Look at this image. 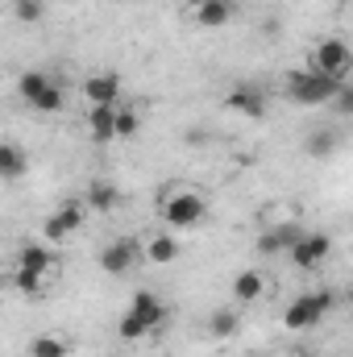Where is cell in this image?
Here are the masks:
<instances>
[{
  "mask_svg": "<svg viewBox=\"0 0 353 357\" xmlns=\"http://www.w3.org/2000/svg\"><path fill=\"white\" fill-rule=\"evenodd\" d=\"M117 333H121V341H142V337L150 333V324H146V320H137L133 312H125V316H121V324H117Z\"/></svg>",
  "mask_w": 353,
  "mask_h": 357,
  "instance_id": "24",
  "label": "cell"
},
{
  "mask_svg": "<svg viewBox=\"0 0 353 357\" xmlns=\"http://www.w3.org/2000/svg\"><path fill=\"white\" fill-rule=\"evenodd\" d=\"M13 4H21V0H13Z\"/></svg>",
  "mask_w": 353,
  "mask_h": 357,
  "instance_id": "30",
  "label": "cell"
},
{
  "mask_svg": "<svg viewBox=\"0 0 353 357\" xmlns=\"http://www.w3.org/2000/svg\"><path fill=\"white\" fill-rule=\"evenodd\" d=\"M117 104H91L88 108V133L96 146H108V142H117Z\"/></svg>",
  "mask_w": 353,
  "mask_h": 357,
  "instance_id": "8",
  "label": "cell"
},
{
  "mask_svg": "<svg viewBox=\"0 0 353 357\" xmlns=\"http://www.w3.org/2000/svg\"><path fill=\"white\" fill-rule=\"evenodd\" d=\"M337 116H353V84H341V91L333 96V104H329Z\"/></svg>",
  "mask_w": 353,
  "mask_h": 357,
  "instance_id": "26",
  "label": "cell"
},
{
  "mask_svg": "<svg viewBox=\"0 0 353 357\" xmlns=\"http://www.w3.org/2000/svg\"><path fill=\"white\" fill-rule=\"evenodd\" d=\"M312 67H316L320 75L345 84L350 71H353V50L341 42V38H324V42H316V50H312Z\"/></svg>",
  "mask_w": 353,
  "mask_h": 357,
  "instance_id": "3",
  "label": "cell"
},
{
  "mask_svg": "<svg viewBox=\"0 0 353 357\" xmlns=\"http://www.w3.org/2000/svg\"><path fill=\"white\" fill-rule=\"evenodd\" d=\"M84 216H88V199H67V204H59V208H54V216L46 220L42 237H46L50 245H59V241H67V237L84 225Z\"/></svg>",
  "mask_w": 353,
  "mask_h": 357,
  "instance_id": "5",
  "label": "cell"
},
{
  "mask_svg": "<svg viewBox=\"0 0 353 357\" xmlns=\"http://www.w3.org/2000/svg\"><path fill=\"white\" fill-rule=\"evenodd\" d=\"M329 254H333V241H329L324 233H303V237L291 245V262L299 270H316Z\"/></svg>",
  "mask_w": 353,
  "mask_h": 357,
  "instance_id": "7",
  "label": "cell"
},
{
  "mask_svg": "<svg viewBox=\"0 0 353 357\" xmlns=\"http://www.w3.org/2000/svg\"><path fill=\"white\" fill-rule=\"evenodd\" d=\"M21 175H25V154H21V146L4 142L0 146V178H21Z\"/></svg>",
  "mask_w": 353,
  "mask_h": 357,
  "instance_id": "18",
  "label": "cell"
},
{
  "mask_svg": "<svg viewBox=\"0 0 353 357\" xmlns=\"http://www.w3.org/2000/svg\"><path fill=\"white\" fill-rule=\"evenodd\" d=\"M8 282H13V287H17L21 295H38L46 278H42V274H33V270H25V266H17V270H13V278H8Z\"/></svg>",
  "mask_w": 353,
  "mask_h": 357,
  "instance_id": "22",
  "label": "cell"
},
{
  "mask_svg": "<svg viewBox=\"0 0 353 357\" xmlns=\"http://www.w3.org/2000/svg\"><path fill=\"white\" fill-rule=\"evenodd\" d=\"M29 357H71V341H67V337H54V333H46V337H33Z\"/></svg>",
  "mask_w": 353,
  "mask_h": 357,
  "instance_id": "17",
  "label": "cell"
},
{
  "mask_svg": "<svg viewBox=\"0 0 353 357\" xmlns=\"http://www.w3.org/2000/svg\"><path fill=\"white\" fill-rule=\"evenodd\" d=\"M17 266L33 270V274H42V278H54V274H59V258L50 254V245H42V241H29V245H21V254H17Z\"/></svg>",
  "mask_w": 353,
  "mask_h": 357,
  "instance_id": "9",
  "label": "cell"
},
{
  "mask_svg": "<svg viewBox=\"0 0 353 357\" xmlns=\"http://www.w3.org/2000/svg\"><path fill=\"white\" fill-rule=\"evenodd\" d=\"M191 17L200 25H208V29L229 25L233 21V0H200V4H191Z\"/></svg>",
  "mask_w": 353,
  "mask_h": 357,
  "instance_id": "13",
  "label": "cell"
},
{
  "mask_svg": "<svg viewBox=\"0 0 353 357\" xmlns=\"http://www.w3.org/2000/svg\"><path fill=\"white\" fill-rule=\"evenodd\" d=\"M137 129H142V116H137L133 108H121V112H117V142L137 137Z\"/></svg>",
  "mask_w": 353,
  "mask_h": 357,
  "instance_id": "23",
  "label": "cell"
},
{
  "mask_svg": "<svg viewBox=\"0 0 353 357\" xmlns=\"http://www.w3.org/2000/svg\"><path fill=\"white\" fill-rule=\"evenodd\" d=\"M129 312H133L137 320H146V324H150V333H158V328L167 324V303H163L154 291H137V295L129 299Z\"/></svg>",
  "mask_w": 353,
  "mask_h": 357,
  "instance_id": "10",
  "label": "cell"
},
{
  "mask_svg": "<svg viewBox=\"0 0 353 357\" xmlns=\"http://www.w3.org/2000/svg\"><path fill=\"white\" fill-rule=\"evenodd\" d=\"M225 108H229V112H237V116L258 121V116H266V96L258 88H233L229 96H225Z\"/></svg>",
  "mask_w": 353,
  "mask_h": 357,
  "instance_id": "11",
  "label": "cell"
},
{
  "mask_svg": "<svg viewBox=\"0 0 353 357\" xmlns=\"http://www.w3.org/2000/svg\"><path fill=\"white\" fill-rule=\"evenodd\" d=\"M337 91H341V79H329V75H320L316 67L287 75V96H291L295 104H333Z\"/></svg>",
  "mask_w": 353,
  "mask_h": 357,
  "instance_id": "1",
  "label": "cell"
},
{
  "mask_svg": "<svg viewBox=\"0 0 353 357\" xmlns=\"http://www.w3.org/2000/svg\"><path fill=\"white\" fill-rule=\"evenodd\" d=\"M350 21H353V8H350Z\"/></svg>",
  "mask_w": 353,
  "mask_h": 357,
  "instance_id": "29",
  "label": "cell"
},
{
  "mask_svg": "<svg viewBox=\"0 0 353 357\" xmlns=\"http://www.w3.org/2000/svg\"><path fill=\"white\" fill-rule=\"evenodd\" d=\"M84 199H88L91 212H117V204H121V191H117L108 178H96V183L88 187V195H84Z\"/></svg>",
  "mask_w": 353,
  "mask_h": 357,
  "instance_id": "15",
  "label": "cell"
},
{
  "mask_svg": "<svg viewBox=\"0 0 353 357\" xmlns=\"http://www.w3.org/2000/svg\"><path fill=\"white\" fill-rule=\"evenodd\" d=\"M204 212H208V204H204V195H195V191H171V195L163 199V220H167L171 229H191V225H200Z\"/></svg>",
  "mask_w": 353,
  "mask_h": 357,
  "instance_id": "4",
  "label": "cell"
},
{
  "mask_svg": "<svg viewBox=\"0 0 353 357\" xmlns=\"http://www.w3.org/2000/svg\"><path fill=\"white\" fill-rule=\"evenodd\" d=\"M137 258H142V245L133 237H117V241H108L100 250V270L104 274H129L137 266Z\"/></svg>",
  "mask_w": 353,
  "mask_h": 357,
  "instance_id": "6",
  "label": "cell"
},
{
  "mask_svg": "<svg viewBox=\"0 0 353 357\" xmlns=\"http://www.w3.org/2000/svg\"><path fill=\"white\" fill-rule=\"evenodd\" d=\"M50 84H54L50 75H42V71H25V75H21V96H25V100L33 104V100H38L42 91L50 88Z\"/></svg>",
  "mask_w": 353,
  "mask_h": 357,
  "instance_id": "21",
  "label": "cell"
},
{
  "mask_svg": "<svg viewBox=\"0 0 353 357\" xmlns=\"http://www.w3.org/2000/svg\"><path fill=\"white\" fill-rule=\"evenodd\" d=\"M266 295V274L262 270H241L237 278H233V299L237 303H258Z\"/></svg>",
  "mask_w": 353,
  "mask_h": 357,
  "instance_id": "14",
  "label": "cell"
},
{
  "mask_svg": "<svg viewBox=\"0 0 353 357\" xmlns=\"http://www.w3.org/2000/svg\"><path fill=\"white\" fill-rule=\"evenodd\" d=\"M59 108H63V91H59V84H50V88L33 100V112H59Z\"/></svg>",
  "mask_w": 353,
  "mask_h": 357,
  "instance_id": "25",
  "label": "cell"
},
{
  "mask_svg": "<svg viewBox=\"0 0 353 357\" xmlns=\"http://www.w3.org/2000/svg\"><path fill=\"white\" fill-rule=\"evenodd\" d=\"M13 8H17V17H21V21H38V17L46 13V4H42V0H21V4H13Z\"/></svg>",
  "mask_w": 353,
  "mask_h": 357,
  "instance_id": "27",
  "label": "cell"
},
{
  "mask_svg": "<svg viewBox=\"0 0 353 357\" xmlns=\"http://www.w3.org/2000/svg\"><path fill=\"white\" fill-rule=\"evenodd\" d=\"M146 258L154 262V266H167V262H175L179 258V241L171 233H158V237H150L146 241Z\"/></svg>",
  "mask_w": 353,
  "mask_h": 357,
  "instance_id": "16",
  "label": "cell"
},
{
  "mask_svg": "<svg viewBox=\"0 0 353 357\" xmlns=\"http://www.w3.org/2000/svg\"><path fill=\"white\" fill-rule=\"evenodd\" d=\"M84 96H88V104H117V96H121V75L100 71V75L84 79Z\"/></svg>",
  "mask_w": 353,
  "mask_h": 357,
  "instance_id": "12",
  "label": "cell"
},
{
  "mask_svg": "<svg viewBox=\"0 0 353 357\" xmlns=\"http://www.w3.org/2000/svg\"><path fill=\"white\" fill-rule=\"evenodd\" d=\"M237 328H241V316H237L233 307H216V312L208 316V333H212V337H233Z\"/></svg>",
  "mask_w": 353,
  "mask_h": 357,
  "instance_id": "19",
  "label": "cell"
},
{
  "mask_svg": "<svg viewBox=\"0 0 353 357\" xmlns=\"http://www.w3.org/2000/svg\"><path fill=\"white\" fill-rule=\"evenodd\" d=\"M337 150V133L333 129H316V133H308V154L312 158H329Z\"/></svg>",
  "mask_w": 353,
  "mask_h": 357,
  "instance_id": "20",
  "label": "cell"
},
{
  "mask_svg": "<svg viewBox=\"0 0 353 357\" xmlns=\"http://www.w3.org/2000/svg\"><path fill=\"white\" fill-rule=\"evenodd\" d=\"M329 312H333V291H308V295H299V299L287 307L283 324H287L291 333H303V328L320 324Z\"/></svg>",
  "mask_w": 353,
  "mask_h": 357,
  "instance_id": "2",
  "label": "cell"
},
{
  "mask_svg": "<svg viewBox=\"0 0 353 357\" xmlns=\"http://www.w3.org/2000/svg\"><path fill=\"white\" fill-rule=\"evenodd\" d=\"M350 303H353V282H350Z\"/></svg>",
  "mask_w": 353,
  "mask_h": 357,
  "instance_id": "28",
  "label": "cell"
}]
</instances>
